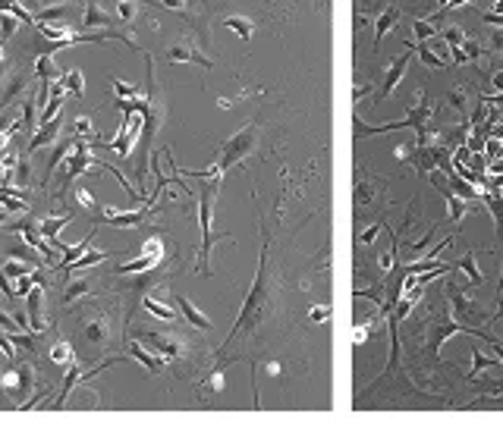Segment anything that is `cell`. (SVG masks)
Here are the masks:
<instances>
[{
  "instance_id": "obj_1",
  "label": "cell",
  "mask_w": 503,
  "mask_h": 430,
  "mask_svg": "<svg viewBox=\"0 0 503 430\" xmlns=\"http://www.w3.org/2000/svg\"><path fill=\"white\" fill-rule=\"evenodd\" d=\"M274 308V286H271V236H265V249H261V261H259V274H255V286L245 296L243 311H239V321L233 324L226 342L217 349V358H224L233 349V342L243 340L245 333H259V327L268 321Z\"/></svg>"
},
{
  "instance_id": "obj_2",
  "label": "cell",
  "mask_w": 503,
  "mask_h": 430,
  "mask_svg": "<svg viewBox=\"0 0 503 430\" xmlns=\"http://www.w3.org/2000/svg\"><path fill=\"white\" fill-rule=\"evenodd\" d=\"M220 186H224V176H214V180H201L199 189V230H201V245H199V270L201 276H211V251L217 242H226V232H214V201L220 195Z\"/></svg>"
},
{
  "instance_id": "obj_3",
  "label": "cell",
  "mask_w": 503,
  "mask_h": 430,
  "mask_svg": "<svg viewBox=\"0 0 503 430\" xmlns=\"http://www.w3.org/2000/svg\"><path fill=\"white\" fill-rule=\"evenodd\" d=\"M428 116H431V107H428V101H422L419 107L406 116V120L384 122V126H368V122L355 114L353 129H355V139H371V135H381V132H400V129H415L419 135H425V120H428Z\"/></svg>"
},
{
  "instance_id": "obj_4",
  "label": "cell",
  "mask_w": 503,
  "mask_h": 430,
  "mask_svg": "<svg viewBox=\"0 0 503 430\" xmlns=\"http://www.w3.org/2000/svg\"><path fill=\"white\" fill-rule=\"evenodd\" d=\"M60 167H64V173H60V192H64V189H70V182L76 180V176L89 173V170H98V157H95V151L89 148V141L79 139L70 155L60 161Z\"/></svg>"
},
{
  "instance_id": "obj_5",
  "label": "cell",
  "mask_w": 503,
  "mask_h": 430,
  "mask_svg": "<svg viewBox=\"0 0 503 430\" xmlns=\"http://www.w3.org/2000/svg\"><path fill=\"white\" fill-rule=\"evenodd\" d=\"M139 135H142V114L139 110H130V114L123 116L120 122V132H116V139L107 141V148L116 151L120 157H130L132 148H136Z\"/></svg>"
},
{
  "instance_id": "obj_6",
  "label": "cell",
  "mask_w": 503,
  "mask_h": 430,
  "mask_svg": "<svg viewBox=\"0 0 503 430\" xmlns=\"http://www.w3.org/2000/svg\"><path fill=\"white\" fill-rule=\"evenodd\" d=\"M0 377L10 396H29L35 390V371L29 365H10L7 371H0Z\"/></svg>"
},
{
  "instance_id": "obj_7",
  "label": "cell",
  "mask_w": 503,
  "mask_h": 430,
  "mask_svg": "<svg viewBox=\"0 0 503 430\" xmlns=\"http://www.w3.org/2000/svg\"><path fill=\"white\" fill-rule=\"evenodd\" d=\"M164 57H167L170 63H195V66H205V70H211L214 66V60H208L205 54L192 45V41H174V45H167Z\"/></svg>"
},
{
  "instance_id": "obj_8",
  "label": "cell",
  "mask_w": 503,
  "mask_h": 430,
  "mask_svg": "<svg viewBox=\"0 0 503 430\" xmlns=\"http://www.w3.org/2000/svg\"><path fill=\"white\" fill-rule=\"evenodd\" d=\"M60 129H64V110H60L57 116H51V120H45L38 129H35V135L29 139V148H26V157H32L35 151H41L45 145H51V141H57Z\"/></svg>"
},
{
  "instance_id": "obj_9",
  "label": "cell",
  "mask_w": 503,
  "mask_h": 430,
  "mask_svg": "<svg viewBox=\"0 0 503 430\" xmlns=\"http://www.w3.org/2000/svg\"><path fill=\"white\" fill-rule=\"evenodd\" d=\"M151 207H139V211H116V207H101V214L98 217L104 220V223L110 226H120V230H132V226H142L145 217H149Z\"/></svg>"
},
{
  "instance_id": "obj_10",
  "label": "cell",
  "mask_w": 503,
  "mask_h": 430,
  "mask_svg": "<svg viewBox=\"0 0 503 430\" xmlns=\"http://www.w3.org/2000/svg\"><path fill=\"white\" fill-rule=\"evenodd\" d=\"M413 54H415V45H409L406 51L400 54V57L390 60L388 66V76H384V89H381V97H390L396 91V85H400V79L406 76L409 63H413Z\"/></svg>"
},
{
  "instance_id": "obj_11",
  "label": "cell",
  "mask_w": 503,
  "mask_h": 430,
  "mask_svg": "<svg viewBox=\"0 0 503 430\" xmlns=\"http://www.w3.org/2000/svg\"><path fill=\"white\" fill-rule=\"evenodd\" d=\"M139 340H142L145 346L155 349V352H161L167 361L183 358V352H186L183 340H176V336H167V333H139Z\"/></svg>"
},
{
  "instance_id": "obj_12",
  "label": "cell",
  "mask_w": 503,
  "mask_h": 430,
  "mask_svg": "<svg viewBox=\"0 0 503 430\" xmlns=\"http://www.w3.org/2000/svg\"><path fill=\"white\" fill-rule=\"evenodd\" d=\"M130 355L139 361L142 367H149L151 374H161L164 367H167V358H164L161 352H155L151 346H145L142 340H130Z\"/></svg>"
},
{
  "instance_id": "obj_13",
  "label": "cell",
  "mask_w": 503,
  "mask_h": 430,
  "mask_svg": "<svg viewBox=\"0 0 503 430\" xmlns=\"http://www.w3.org/2000/svg\"><path fill=\"white\" fill-rule=\"evenodd\" d=\"M26 311H29V324H32L35 333H45L47 317H45V290H41V280H38V286L26 296Z\"/></svg>"
},
{
  "instance_id": "obj_14",
  "label": "cell",
  "mask_w": 503,
  "mask_h": 430,
  "mask_svg": "<svg viewBox=\"0 0 503 430\" xmlns=\"http://www.w3.org/2000/svg\"><path fill=\"white\" fill-rule=\"evenodd\" d=\"M82 336L89 340V346H107V340H110V321L104 315L85 317V321H82Z\"/></svg>"
},
{
  "instance_id": "obj_15",
  "label": "cell",
  "mask_w": 503,
  "mask_h": 430,
  "mask_svg": "<svg viewBox=\"0 0 503 430\" xmlns=\"http://www.w3.org/2000/svg\"><path fill=\"white\" fill-rule=\"evenodd\" d=\"M176 308H180V315L186 317V321L192 324L195 330H211V327H214V324H211V317H208V315H201V311L195 308V305L189 302L186 296H176Z\"/></svg>"
},
{
  "instance_id": "obj_16",
  "label": "cell",
  "mask_w": 503,
  "mask_h": 430,
  "mask_svg": "<svg viewBox=\"0 0 503 430\" xmlns=\"http://www.w3.org/2000/svg\"><path fill=\"white\" fill-rule=\"evenodd\" d=\"M396 22H400V10H396V7H384V13L378 16V22H374V51H378V45H381L384 35L394 32Z\"/></svg>"
},
{
  "instance_id": "obj_17",
  "label": "cell",
  "mask_w": 503,
  "mask_h": 430,
  "mask_svg": "<svg viewBox=\"0 0 503 430\" xmlns=\"http://www.w3.org/2000/svg\"><path fill=\"white\" fill-rule=\"evenodd\" d=\"M72 220V214H60V217H47V220H41L38 223V230H41V236L47 239V242H54L60 249V242H64V239H60V232H64V226L70 223Z\"/></svg>"
},
{
  "instance_id": "obj_18",
  "label": "cell",
  "mask_w": 503,
  "mask_h": 430,
  "mask_svg": "<svg viewBox=\"0 0 503 430\" xmlns=\"http://www.w3.org/2000/svg\"><path fill=\"white\" fill-rule=\"evenodd\" d=\"M142 308L149 311L151 317H158V321H167V324H176V321H180V317H183L180 311H174V308H170V305L158 302L155 296H145V299H142Z\"/></svg>"
},
{
  "instance_id": "obj_19",
  "label": "cell",
  "mask_w": 503,
  "mask_h": 430,
  "mask_svg": "<svg viewBox=\"0 0 503 430\" xmlns=\"http://www.w3.org/2000/svg\"><path fill=\"white\" fill-rule=\"evenodd\" d=\"M47 358H51V365H57V367H70L72 361H76V349H72V342L60 340V342H54V346H51Z\"/></svg>"
},
{
  "instance_id": "obj_20",
  "label": "cell",
  "mask_w": 503,
  "mask_h": 430,
  "mask_svg": "<svg viewBox=\"0 0 503 430\" xmlns=\"http://www.w3.org/2000/svg\"><path fill=\"white\" fill-rule=\"evenodd\" d=\"M161 261H155V257L149 255H139L136 261H123L116 264V274H149V270H155Z\"/></svg>"
},
{
  "instance_id": "obj_21",
  "label": "cell",
  "mask_w": 503,
  "mask_h": 430,
  "mask_svg": "<svg viewBox=\"0 0 503 430\" xmlns=\"http://www.w3.org/2000/svg\"><path fill=\"white\" fill-rule=\"evenodd\" d=\"M224 26L233 29V32H236L243 41H249L252 35H255V20H249V16H236V13H233V16H226V20H224Z\"/></svg>"
},
{
  "instance_id": "obj_22",
  "label": "cell",
  "mask_w": 503,
  "mask_h": 430,
  "mask_svg": "<svg viewBox=\"0 0 503 430\" xmlns=\"http://www.w3.org/2000/svg\"><path fill=\"white\" fill-rule=\"evenodd\" d=\"M91 296V282L89 280H70L64 286V305H72L79 302V299Z\"/></svg>"
},
{
  "instance_id": "obj_23",
  "label": "cell",
  "mask_w": 503,
  "mask_h": 430,
  "mask_svg": "<svg viewBox=\"0 0 503 430\" xmlns=\"http://www.w3.org/2000/svg\"><path fill=\"white\" fill-rule=\"evenodd\" d=\"M95 232H98V226H91V232L82 239V242H79V245H70V249L64 251V261H60V267L66 270V267H70V264H76L79 257H82L85 251H89V245H91V239H95Z\"/></svg>"
},
{
  "instance_id": "obj_24",
  "label": "cell",
  "mask_w": 503,
  "mask_h": 430,
  "mask_svg": "<svg viewBox=\"0 0 503 430\" xmlns=\"http://www.w3.org/2000/svg\"><path fill=\"white\" fill-rule=\"evenodd\" d=\"M38 267L35 261H22V257H10L7 264H4V274L10 276V280H20V276L32 274V270Z\"/></svg>"
},
{
  "instance_id": "obj_25",
  "label": "cell",
  "mask_w": 503,
  "mask_h": 430,
  "mask_svg": "<svg viewBox=\"0 0 503 430\" xmlns=\"http://www.w3.org/2000/svg\"><path fill=\"white\" fill-rule=\"evenodd\" d=\"M82 26H85V29H95V26H110V16L104 13V10L98 7V4H85Z\"/></svg>"
},
{
  "instance_id": "obj_26",
  "label": "cell",
  "mask_w": 503,
  "mask_h": 430,
  "mask_svg": "<svg viewBox=\"0 0 503 430\" xmlns=\"http://www.w3.org/2000/svg\"><path fill=\"white\" fill-rule=\"evenodd\" d=\"M0 207H7V211H13V214H29L26 198H20V195H13L4 186H0Z\"/></svg>"
},
{
  "instance_id": "obj_27",
  "label": "cell",
  "mask_w": 503,
  "mask_h": 430,
  "mask_svg": "<svg viewBox=\"0 0 503 430\" xmlns=\"http://www.w3.org/2000/svg\"><path fill=\"white\" fill-rule=\"evenodd\" d=\"M107 257H110V251H85L76 264H70V267H66V274H76V270H82V267H95V264L107 261Z\"/></svg>"
},
{
  "instance_id": "obj_28",
  "label": "cell",
  "mask_w": 503,
  "mask_h": 430,
  "mask_svg": "<svg viewBox=\"0 0 503 430\" xmlns=\"http://www.w3.org/2000/svg\"><path fill=\"white\" fill-rule=\"evenodd\" d=\"M64 89H66V95H76V97H82L85 95V76H82V70H70L64 76Z\"/></svg>"
},
{
  "instance_id": "obj_29",
  "label": "cell",
  "mask_w": 503,
  "mask_h": 430,
  "mask_svg": "<svg viewBox=\"0 0 503 430\" xmlns=\"http://www.w3.org/2000/svg\"><path fill=\"white\" fill-rule=\"evenodd\" d=\"M456 270H463V274L469 276V282H472V286H482V282H484L482 270L475 267V257H472V255L459 257V261H456Z\"/></svg>"
},
{
  "instance_id": "obj_30",
  "label": "cell",
  "mask_w": 503,
  "mask_h": 430,
  "mask_svg": "<svg viewBox=\"0 0 503 430\" xmlns=\"http://www.w3.org/2000/svg\"><path fill=\"white\" fill-rule=\"evenodd\" d=\"M35 70H38L41 82H51V79L57 76V63H54L51 54H38V63H35Z\"/></svg>"
},
{
  "instance_id": "obj_31",
  "label": "cell",
  "mask_w": 503,
  "mask_h": 430,
  "mask_svg": "<svg viewBox=\"0 0 503 430\" xmlns=\"http://www.w3.org/2000/svg\"><path fill=\"white\" fill-rule=\"evenodd\" d=\"M72 132H76V139H82V141H91L98 135L91 116H76V120H72Z\"/></svg>"
},
{
  "instance_id": "obj_32",
  "label": "cell",
  "mask_w": 503,
  "mask_h": 430,
  "mask_svg": "<svg viewBox=\"0 0 503 430\" xmlns=\"http://www.w3.org/2000/svg\"><path fill=\"white\" fill-rule=\"evenodd\" d=\"M114 95H116V101H136V97H142V91H139L136 85L123 82V79H114Z\"/></svg>"
},
{
  "instance_id": "obj_33",
  "label": "cell",
  "mask_w": 503,
  "mask_h": 430,
  "mask_svg": "<svg viewBox=\"0 0 503 430\" xmlns=\"http://www.w3.org/2000/svg\"><path fill=\"white\" fill-rule=\"evenodd\" d=\"M76 201L85 207V211H91V214H95V217H98V214H101V205H98V201H95V195H91L85 186H76Z\"/></svg>"
},
{
  "instance_id": "obj_34",
  "label": "cell",
  "mask_w": 503,
  "mask_h": 430,
  "mask_svg": "<svg viewBox=\"0 0 503 430\" xmlns=\"http://www.w3.org/2000/svg\"><path fill=\"white\" fill-rule=\"evenodd\" d=\"M142 255L155 257V261H164V239L161 236H149L142 245Z\"/></svg>"
},
{
  "instance_id": "obj_35",
  "label": "cell",
  "mask_w": 503,
  "mask_h": 430,
  "mask_svg": "<svg viewBox=\"0 0 503 430\" xmlns=\"http://www.w3.org/2000/svg\"><path fill=\"white\" fill-rule=\"evenodd\" d=\"M490 365H494V358H490V355H484L482 349H475V352H472V371H469V377L475 380L478 374H482L484 367H490Z\"/></svg>"
},
{
  "instance_id": "obj_36",
  "label": "cell",
  "mask_w": 503,
  "mask_h": 430,
  "mask_svg": "<svg viewBox=\"0 0 503 430\" xmlns=\"http://www.w3.org/2000/svg\"><path fill=\"white\" fill-rule=\"evenodd\" d=\"M136 16H139L136 0H120V4H116V20L120 22H132Z\"/></svg>"
},
{
  "instance_id": "obj_37",
  "label": "cell",
  "mask_w": 503,
  "mask_h": 430,
  "mask_svg": "<svg viewBox=\"0 0 503 430\" xmlns=\"http://www.w3.org/2000/svg\"><path fill=\"white\" fill-rule=\"evenodd\" d=\"M0 352H4V358L7 361H16V342L4 327H0Z\"/></svg>"
},
{
  "instance_id": "obj_38",
  "label": "cell",
  "mask_w": 503,
  "mask_h": 430,
  "mask_svg": "<svg viewBox=\"0 0 503 430\" xmlns=\"http://www.w3.org/2000/svg\"><path fill=\"white\" fill-rule=\"evenodd\" d=\"M16 22L20 20H16L13 13H0V41H7L10 35L16 32Z\"/></svg>"
},
{
  "instance_id": "obj_39",
  "label": "cell",
  "mask_w": 503,
  "mask_h": 430,
  "mask_svg": "<svg viewBox=\"0 0 503 430\" xmlns=\"http://www.w3.org/2000/svg\"><path fill=\"white\" fill-rule=\"evenodd\" d=\"M35 286H38V276H32V274L20 276V280H16V296H22V299H26L29 292L35 290Z\"/></svg>"
},
{
  "instance_id": "obj_40",
  "label": "cell",
  "mask_w": 503,
  "mask_h": 430,
  "mask_svg": "<svg viewBox=\"0 0 503 430\" xmlns=\"http://www.w3.org/2000/svg\"><path fill=\"white\" fill-rule=\"evenodd\" d=\"M415 35H419V45H422V41H431V38H438V29H434L431 22L419 20V22H415Z\"/></svg>"
},
{
  "instance_id": "obj_41",
  "label": "cell",
  "mask_w": 503,
  "mask_h": 430,
  "mask_svg": "<svg viewBox=\"0 0 503 430\" xmlns=\"http://www.w3.org/2000/svg\"><path fill=\"white\" fill-rule=\"evenodd\" d=\"M7 311H10V308H7ZM7 311H0V327L7 330V333H16V330H22L20 324H16V317L7 315Z\"/></svg>"
},
{
  "instance_id": "obj_42",
  "label": "cell",
  "mask_w": 503,
  "mask_h": 430,
  "mask_svg": "<svg viewBox=\"0 0 503 430\" xmlns=\"http://www.w3.org/2000/svg\"><path fill=\"white\" fill-rule=\"evenodd\" d=\"M161 10H170V13H180V10H186V0H155Z\"/></svg>"
},
{
  "instance_id": "obj_43",
  "label": "cell",
  "mask_w": 503,
  "mask_h": 430,
  "mask_svg": "<svg viewBox=\"0 0 503 430\" xmlns=\"http://www.w3.org/2000/svg\"><path fill=\"white\" fill-rule=\"evenodd\" d=\"M368 333H371V324H362V327H355V333H353L355 346H362V342H368Z\"/></svg>"
},
{
  "instance_id": "obj_44",
  "label": "cell",
  "mask_w": 503,
  "mask_h": 430,
  "mask_svg": "<svg viewBox=\"0 0 503 430\" xmlns=\"http://www.w3.org/2000/svg\"><path fill=\"white\" fill-rule=\"evenodd\" d=\"M10 176H13V167H7V164L0 161V186H7Z\"/></svg>"
},
{
  "instance_id": "obj_45",
  "label": "cell",
  "mask_w": 503,
  "mask_h": 430,
  "mask_svg": "<svg viewBox=\"0 0 503 430\" xmlns=\"http://www.w3.org/2000/svg\"><path fill=\"white\" fill-rule=\"evenodd\" d=\"M378 230H381V223H378V226H371V230H365V232H362V242H365V245H371L374 239H378Z\"/></svg>"
},
{
  "instance_id": "obj_46",
  "label": "cell",
  "mask_w": 503,
  "mask_h": 430,
  "mask_svg": "<svg viewBox=\"0 0 503 430\" xmlns=\"http://www.w3.org/2000/svg\"><path fill=\"white\" fill-rule=\"evenodd\" d=\"M328 317H330V311L324 308V305H318V308L311 311V321H318V324H321V321H328Z\"/></svg>"
},
{
  "instance_id": "obj_47",
  "label": "cell",
  "mask_w": 503,
  "mask_h": 430,
  "mask_svg": "<svg viewBox=\"0 0 503 430\" xmlns=\"http://www.w3.org/2000/svg\"><path fill=\"white\" fill-rule=\"evenodd\" d=\"M10 217H13V211H7V207H0V226H7Z\"/></svg>"
},
{
  "instance_id": "obj_48",
  "label": "cell",
  "mask_w": 503,
  "mask_h": 430,
  "mask_svg": "<svg viewBox=\"0 0 503 430\" xmlns=\"http://www.w3.org/2000/svg\"><path fill=\"white\" fill-rule=\"evenodd\" d=\"M494 85H497V91H503V72H497L494 76Z\"/></svg>"
},
{
  "instance_id": "obj_49",
  "label": "cell",
  "mask_w": 503,
  "mask_h": 430,
  "mask_svg": "<svg viewBox=\"0 0 503 430\" xmlns=\"http://www.w3.org/2000/svg\"><path fill=\"white\" fill-rule=\"evenodd\" d=\"M0 386H4V377H0ZM4 392L7 390H0V409H4Z\"/></svg>"
}]
</instances>
